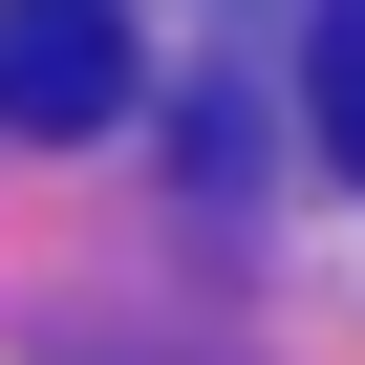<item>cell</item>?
<instances>
[{
    "instance_id": "2",
    "label": "cell",
    "mask_w": 365,
    "mask_h": 365,
    "mask_svg": "<svg viewBox=\"0 0 365 365\" xmlns=\"http://www.w3.org/2000/svg\"><path fill=\"white\" fill-rule=\"evenodd\" d=\"M322 150L365 172V0H322Z\"/></svg>"
},
{
    "instance_id": "1",
    "label": "cell",
    "mask_w": 365,
    "mask_h": 365,
    "mask_svg": "<svg viewBox=\"0 0 365 365\" xmlns=\"http://www.w3.org/2000/svg\"><path fill=\"white\" fill-rule=\"evenodd\" d=\"M129 108V0H0V129H108Z\"/></svg>"
}]
</instances>
